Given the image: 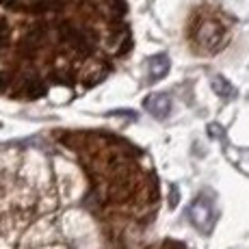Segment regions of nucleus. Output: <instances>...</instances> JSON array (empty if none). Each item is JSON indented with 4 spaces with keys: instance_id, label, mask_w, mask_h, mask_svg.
<instances>
[{
    "instance_id": "7ed1b4c3",
    "label": "nucleus",
    "mask_w": 249,
    "mask_h": 249,
    "mask_svg": "<svg viewBox=\"0 0 249 249\" xmlns=\"http://www.w3.org/2000/svg\"><path fill=\"white\" fill-rule=\"evenodd\" d=\"M169 71V59L165 54H156L150 61V80H159Z\"/></svg>"
},
{
    "instance_id": "20e7f679",
    "label": "nucleus",
    "mask_w": 249,
    "mask_h": 249,
    "mask_svg": "<svg viewBox=\"0 0 249 249\" xmlns=\"http://www.w3.org/2000/svg\"><path fill=\"white\" fill-rule=\"evenodd\" d=\"M147 249H191V247H186L184 243H178V241H160L156 245H150Z\"/></svg>"
},
{
    "instance_id": "f257e3e1",
    "label": "nucleus",
    "mask_w": 249,
    "mask_h": 249,
    "mask_svg": "<svg viewBox=\"0 0 249 249\" xmlns=\"http://www.w3.org/2000/svg\"><path fill=\"white\" fill-rule=\"evenodd\" d=\"M226 33H228L226 26H223L219 20H214V18H204V20L195 26L193 41L202 52L213 54V52H217L219 48L223 46V41H226Z\"/></svg>"
},
{
    "instance_id": "f03ea898",
    "label": "nucleus",
    "mask_w": 249,
    "mask_h": 249,
    "mask_svg": "<svg viewBox=\"0 0 249 249\" xmlns=\"http://www.w3.org/2000/svg\"><path fill=\"white\" fill-rule=\"evenodd\" d=\"M145 111L152 113L154 117L165 119L171 111V100L162 93H154V95H147L145 98Z\"/></svg>"
}]
</instances>
